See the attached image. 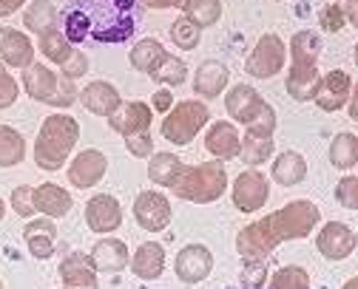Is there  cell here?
I'll return each mask as SVG.
<instances>
[{
  "label": "cell",
  "mask_w": 358,
  "mask_h": 289,
  "mask_svg": "<svg viewBox=\"0 0 358 289\" xmlns=\"http://www.w3.org/2000/svg\"><path fill=\"white\" fill-rule=\"evenodd\" d=\"M330 165L338 170H352L358 165V136L355 133H336L330 142Z\"/></svg>",
  "instance_id": "e575fe53"
},
{
  "label": "cell",
  "mask_w": 358,
  "mask_h": 289,
  "mask_svg": "<svg viewBox=\"0 0 358 289\" xmlns=\"http://www.w3.org/2000/svg\"><path fill=\"white\" fill-rule=\"evenodd\" d=\"M151 119H154L151 105L134 100V103H122V105L108 117V125H111V131H117V133H122V136L128 139V136L148 133Z\"/></svg>",
  "instance_id": "5bb4252c"
},
{
  "label": "cell",
  "mask_w": 358,
  "mask_h": 289,
  "mask_svg": "<svg viewBox=\"0 0 358 289\" xmlns=\"http://www.w3.org/2000/svg\"><path fill=\"white\" fill-rule=\"evenodd\" d=\"M34 63V43L20 29H0V66L26 71Z\"/></svg>",
  "instance_id": "4fadbf2b"
},
{
  "label": "cell",
  "mask_w": 358,
  "mask_h": 289,
  "mask_svg": "<svg viewBox=\"0 0 358 289\" xmlns=\"http://www.w3.org/2000/svg\"><path fill=\"white\" fill-rule=\"evenodd\" d=\"M276 131V111L271 103H264L262 114L248 125V136H273Z\"/></svg>",
  "instance_id": "ab89813d"
},
{
  "label": "cell",
  "mask_w": 358,
  "mask_h": 289,
  "mask_svg": "<svg viewBox=\"0 0 358 289\" xmlns=\"http://www.w3.org/2000/svg\"><path fill=\"white\" fill-rule=\"evenodd\" d=\"M239 156L248 165V170H259V165H264L273 156V136H242L239 144Z\"/></svg>",
  "instance_id": "d6a6232c"
},
{
  "label": "cell",
  "mask_w": 358,
  "mask_h": 289,
  "mask_svg": "<svg viewBox=\"0 0 358 289\" xmlns=\"http://www.w3.org/2000/svg\"><path fill=\"white\" fill-rule=\"evenodd\" d=\"M125 148L131 156H137V159H151L154 156V142L148 133H140V136H128L125 139Z\"/></svg>",
  "instance_id": "bcb514c9"
},
{
  "label": "cell",
  "mask_w": 358,
  "mask_h": 289,
  "mask_svg": "<svg viewBox=\"0 0 358 289\" xmlns=\"http://www.w3.org/2000/svg\"><path fill=\"white\" fill-rule=\"evenodd\" d=\"M355 230L347 227L344 221H327L322 224V230L316 232V250L327 258V261H344L355 253Z\"/></svg>",
  "instance_id": "ba28073f"
},
{
  "label": "cell",
  "mask_w": 358,
  "mask_h": 289,
  "mask_svg": "<svg viewBox=\"0 0 358 289\" xmlns=\"http://www.w3.org/2000/svg\"><path fill=\"white\" fill-rule=\"evenodd\" d=\"M143 9H171V6H176L179 9V3H173V0H148V3H140Z\"/></svg>",
  "instance_id": "681fc988"
},
{
  "label": "cell",
  "mask_w": 358,
  "mask_h": 289,
  "mask_svg": "<svg viewBox=\"0 0 358 289\" xmlns=\"http://www.w3.org/2000/svg\"><path fill=\"white\" fill-rule=\"evenodd\" d=\"M173 108V94L168 88H159L151 100V111H159V114H168Z\"/></svg>",
  "instance_id": "7dc6e473"
},
{
  "label": "cell",
  "mask_w": 358,
  "mask_h": 289,
  "mask_svg": "<svg viewBox=\"0 0 358 289\" xmlns=\"http://www.w3.org/2000/svg\"><path fill=\"white\" fill-rule=\"evenodd\" d=\"M80 142V122L71 114H52L43 119L34 139V165L40 170H63L74 144Z\"/></svg>",
  "instance_id": "3957f363"
},
{
  "label": "cell",
  "mask_w": 358,
  "mask_h": 289,
  "mask_svg": "<svg viewBox=\"0 0 358 289\" xmlns=\"http://www.w3.org/2000/svg\"><path fill=\"white\" fill-rule=\"evenodd\" d=\"M341 289H358V281H355V278H350V281H347Z\"/></svg>",
  "instance_id": "816d5d0a"
},
{
  "label": "cell",
  "mask_w": 358,
  "mask_h": 289,
  "mask_svg": "<svg viewBox=\"0 0 358 289\" xmlns=\"http://www.w3.org/2000/svg\"><path fill=\"white\" fill-rule=\"evenodd\" d=\"M148 77L154 82H159V85H182L185 77H188V66H185V60H179L173 54H165Z\"/></svg>",
  "instance_id": "8d00e7d4"
},
{
  "label": "cell",
  "mask_w": 358,
  "mask_h": 289,
  "mask_svg": "<svg viewBox=\"0 0 358 289\" xmlns=\"http://www.w3.org/2000/svg\"><path fill=\"white\" fill-rule=\"evenodd\" d=\"M106 170H108L106 154L97 151V148H88V151H80V154L71 159L66 176H69V184H71V187L88 190V187H94V184L106 176Z\"/></svg>",
  "instance_id": "8fae6325"
},
{
  "label": "cell",
  "mask_w": 358,
  "mask_h": 289,
  "mask_svg": "<svg viewBox=\"0 0 358 289\" xmlns=\"http://www.w3.org/2000/svg\"><path fill=\"white\" fill-rule=\"evenodd\" d=\"M165 54H168V52H165V45H162L159 40L145 37V40H140V43L128 52V63L137 68V71H143V74H151V71L157 68V63H159Z\"/></svg>",
  "instance_id": "f546056e"
},
{
  "label": "cell",
  "mask_w": 358,
  "mask_h": 289,
  "mask_svg": "<svg viewBox=\"0 0 358 289\" xmlns=\"http://www.w3.org/2000/svg\"><path fill=\"white\" fill-rule=\"evenodd\" d=\"M88 258H92L94 269H100V272H122L131 261V253H128V244L122 238L106 235L94 244V250L88 253Z\"/></svg>",
  "instance_id": "7402d4cb"
},
{
  "label": "cell",
  "mask_w": 358,
  "mask_h": 289,
  "mask_svg": "<svg viewBox=\"0 0 358 289\" xmlns=\"http://www.w3.org/2000/svg\"><path fill=\"white\" fill-rule=\"evenodd\" d=\"M185 170V165H182V159H179L176 154H168V151H162V154H154L151 156V162H148V179L154 181V184H159V187H173V181L179 179V173Z\"/></svg>",
  "instance_id": "f1b7e54d"
},
{
  "label": "cell",
  "mask_w": 358,
  "mask_h": 289,
  "mask_svg": "<svg viewBox=\"0 0 358 289\" xmlns=\"http://www.w3.org/2000/svg\"><path fill=\"white\" fill-rule=\"evenodd\" d=\"M319 221H322V210L316 205L307 199H296L282 210L242 227L236 235V253L248 267L264 264L267 255L276 247H282L285 241H301L310 232H316Z\"/></svg>",
  "instance_id": "7a4b0ae2"
},
{
  "label": "cell",
  "mask_w": 358,
  "mask_h": 289,
  "mask_svg": "<svg viewBox=\"0 0 358 289\" xmlns=\"http://www.w3.org/2000/svg\"><path fill=\"white\" fill-rule=\"evenodd\" d=\"M85 224L94 232H114L122 224V207L108 193H97L85 202Z\"/></svg>",
  "instance_id": "2e32d148"
},
{
  "label": "cell",
  "mask_w": 358,
  "mask_h": 289,
  "mask_svg": "<svg viewBox=\"0 0 358 289\" xmlns=\"http://www.w3.org/2000/svg\"><path fill=\"white\" fill-rule=\"evenodd\" d=\"M267 289H310V275H307L304 267L287 264V267L273 272L271 286H267Z\"/></svg>",
  "instance_id": "74e56055"
},
{
  "label": "cell",
  "mask_w": 358,
  "mask_h": 289,
  "mask_svg": "<svg viewBox=\"0 0 358 289\" xmlns=\"http://www.w3.org/2000/svg\"><path fill=\"white\" fill-rule=\"evenodd\" d=\"M336 202L341 205V207H347V210H355L358 207V179L350 173V176H344L338 184H336Z\"/></svg>",
  "instance_id": "60d3db41"
},
{
  "label": "cell",
  "mask_w": 358,
  "mask_h": 289,
  "mask_svg": "<svg viewBox=\"0 0 358 289\" xmlns=\"http://www.w3.org/2000/svg\"><path fill=\"white\" fill-rule=\"evenodd\" d=\"M234 205L239 213H256L271 199V187H267V176L262 170H242L234 181Z\"/></svg>",
  "instance_id": "52a82bcc"
},
{
  "label": "cell",
  "mask_w": 358,
  "mask_h": 289,
  "mask_svg": "<svg viewBox=\"0 0 358 289\" xmlns=\"http://www.w3.org/2000/svg\"><path fill=\"white\" fill-rule=\"evenodd\" d=\"M319 23H322V31H341V29L347 26V17H344L341 3H327V6H322Z\"/></svg>",
  "instance_id": "b9f144b4"
},
{
  "label": "cell",
  "mask_w": 358,
  "mask_h": 289,
  "mask_svg": "<svg viewBox=\"0 0 358 289\" xmlns=\"http://www.w3.org/2000/svg\"><path fill=\"white\" fill-rule=\"evenodd\" d=\"M77 100L83 103V108L88 114H97V117H111L122 105L120 91L111 82H106V80H94L92 85H85Z\"/></svg>",
  "instance_id": "ffe728a7"
},
{
  "label": "cell",
  "mask_w": 358,
  "mask_h": 289,
  "mask_svg": "<svg viewBox=\"0 0 358 289\" xmlns=\"http://www.w3.org/2000/svg\"><path fill=\"white\" fill-rule=\"evenodd\" d=\"M57 85H60V74H55L46 63H31L23 71V88L37 103H49L52 105L55 96H57Z\"/></svg>",
  "instance_id": "44dd1931"
},
{
  "label": "cell",
  "mask_w": 358,
  "mask_h": 289,
  "mask_svg": "<svg viewBox=\"0 0 358 289\" xmlns=\"http://www.w3.org/2000/svg\"><path fill=\"white\" fill-rule=\"evenodd\" d=\"M60 74L66 77V80H80L83 74H88V57L83 54V52H71V57L60 66Z\"/></svg>",
  "instance_id": "f6af8a7d"
},
{
  "label": "cell",
  "mask_w": 358,
  "mask_h": 289,
  "mask_svg": "<svg viewBox=\"0 0 358 289\" xmlns=\"http://www.w3.org/2000/svg\"><path fill=\"white\" fill-rule=\"evenodd\" d=\"M20 6H26L23 0H0V17H12L15 12H20Z\"/></svg>",
  "instance_id": "c3c4849f"
},
{
  "label": "cell",
  "mask_w": 358,
  "mask_h": 289,
  "mask_svg": "<svg viewBox=\"0 0 358 289\" xmlns=\"http://www.w3.org/2000/svg\"><path fill=\"white\" fill-rule=\"evenodd\" d=\"M31 202H34V213H43V218H63L71 210V193L55 181L37 184L31 190Z\"/></svg>",
  "instance_id": "d6986e66"
},
{
  "label": "cell",
  "mask_w": 358,
  "mask_h": 289,
  "mask_svg": "<svg viewBox=\"0 0 358 289\" xmlns=\"http://www.w3.org/2000/svg\"><path fill=\"white\" fill-rule=\"evenodd\" d=\"M37 48H40V54L46 57L49 63H57V66H63L71 57V52H74V48L66 43V37H63V31L57 26L49 29V31H43L37 37Z\"/></svg>",
  "instance_id": "d590c367"
},
{
  "label": "cell",
  "mask_w": 358,
  "mask_h": 289,
  "mask_svg": "<svg viewBox=\"0 0 358 289\" xmlns=\"http://www.w3.org/2000/svg\"><path fill=\"white\" fill-rule=\"evenodd\" d=\"M341 9H344L347 23H350V26H355V3H341Z\"/></svg>",
  "instance_id": "f907efd6"
},
{
  "label": "cell",
  "mask_w": 358,
  "mask_h": 289,
  "mask_svg": "<svg viewBox=\"0 0 358 289\" xmlns=\"http://www.w3.org/2000/svg\"><path fill=\"white\" fill-rule=\"evenodd\" d=\"M228 80H231V71L225 63L219 60H205L196 74H194V91L205 100H213V96H222L228 88Z\"/></svg>",
  "instance_id": "603a6c76"
},
{
  "label": "cell",
  "mask_w": 358,
  "mask_h": 289,
  "mask_svg": "<svg viewBox=\"0 0 358 289\" xmlns=\"http://www.w3.org/2000/svg\"><path fill=\"white\" fill-rule=\"evenodd\" d=\"M23 238H26V247L34 258L46 261L52 258L55 253V241H57V227L52 218H31L23 230Z\"/></svg>",
  "instance_id": "cb8c5ba5"
},
{
  "label": "cell",
  "mask_w": 358,
  "mask_h": 289,
  "mask_svg": "<svg viewBox=\"0 0 358 289\" xmlns=\"http://www.w3.org/2000/svg\"><path fill=\"white\" fill-rule=\"evenodd\" d=\"M128 267H131L134 275L143 278V281H157L165 272V250H162V244H157V241H145V244H140L137 253L131 255Z\"/></svg>",
  "instance_id": "d4e9b609"
},
{
  "label": "cell",
  "mask_w": 358,
  "mask_h": 289,
  "mask_svg": "<svg viewBox=\"0 0 358 289\" xmlns=\"http://www.w3.org/2000/svg\"><path fill=\"white\" fill-rule=\"evenodd\" d=\"M239 144H242V136H239L236 125H231L228 119H216V122L208 128L205 151H208L216 162H228V159L239 156Z\"/></svg>",
  "instance_id": "e0dca14e"
},
{
  "label": "cell",
  "mask_w": 358,
  "mask_h": 289,
  "mask_svg": "<svg viewBox=\"0 0 358 289\" xmlns=\"http://www.w3.org/2000/svg\"><path fill=\"white\" fill-rule=\"evenodd\" d=\"M60 281L63 289H100L97 269L88 253H71L60 261Z\"/></svg>",
  "instance_id": "ac0fdd59"
},
{
  "label": "cell",
  "mask_w": 358,
  "mask_h": 289,
  "mask_svg": "<svg viewBox=\"0 0 358 289\" xmlns=\"http://www.w3.org/2000/svg\"><path fill=\"white\" fill-rule=\"evenodd\" d=\"M31 190L29 184H20L12 190V210L20 216V218H31L34 216V202H31Z\"/></svg>",
  "instance_id": "ee69618b"
},
{
  "label": "cell",
  "mask_w": 358,
  "mask_h": 289,
  "mask_svg": "<svg viewBox=\"0 0 358 289\" xmlns=\"http://www.w3.org/2000/svg\"><path fill=\"white\" fill-rule=\"evenodd\" d=\"M0 289H3V281H0Z\"/></svg>",
  "instance_id": "db71d44e"
},
{
  "label": "cell",
  "mask_w": 358,
  "mask_h": 289,
  "mask_svg": "<svg viewBox=\"0 0 358 289\" xmlns=\"http://www.w3.org/2000/svg\"><path fill=\"white\" fill-rule=\"evenodd\" d=\"M173 269L182 283H202L213 269V253L205 244H188L176 253Z\"/></svg>",
  "instance_id": "7c38bea8"
},
{
  "label": "cell",
  "mask_w": 358,
  "mask_h": 289,
  "mask_svg": "<svg viewBox=\"0 0 358 289\" xmlns=\"http://www.w3.org/2000/svg\"><path fill=\"white\" fill-rule=\"evenodd\" d=\"M3 216H6V202L0 199V221H3Z\"/></svg>",
  "instance_id": "f5cc1de1"
},
{
  "label": "cell",
  "mask_w": 358,
  "mask_h": 289,
  "mask_svg": "<svg viewBox=\"0 0 358 289\" xmlns=\"http://www.w3.org/2000/svg\"><path fill=\"white\" fill-rule=\"evenodd\" d=\"M26 159V139L12 125L0 122V168H15Z\"/></svg>",
  "instance_id": "4dcf8cb0"
},
{
  "label": "cell",
  "mask_w": 358,
  "mask_h": 289,
  "mask_svg": "<svg viewBox=\"0 0 358 289\" xmlns=\"http://www.w3.org/2000/svg\"><path fill=\"white\" fill-rule=\"evenodd\" d=\"M262 108H264L262 94L253 85H248V82H239V85H234L225 94V111H228V117L242 122L245 128L262 114Z\"/></svg>",
  "instance_id": "9a60e30c"
},
{
  "label": "cell",
  "mask_w": 358,
  "mask_h": 289,
  "mask_svg": "<svg viewBox=\"0 0 358 289\" xmlns=\"http://www.w3.org/2000/svg\"><path fill=\"white\" fill-rule=\"evenodd\" d=\"M290 57H293V66H319V57H322V37L310 29H301L290 37Z\"/></svg>",
  "instance_id": "4316f807"
},
{
  "label": "cell",
  "mask_w": 358,
  "mask_h": 289,
  "mask_svg": "<svg viewBox=\"0 0 358 289\" xmlns=\"http://www.w3.org/2000/svg\"><path fill=\"white\" fill-rule=\"evenodd\" d=\"M17 94H20L17 80L9 74V68L0 66V111L15 105V103H17Z\"/></svg>",
  "instance_id": "7bdbcfd3"
},
{
  "label": "cell",
  "mask_w": 358,
  "mask_h": 289,
  "mask_svg": "<svg viewBox=\"0 0 358 289\" xmlns=\"http://www.w3.org/2000/svg\"><path fill=\"white\" fill-rule=\"evenodd\" d=\"M350 96H352V74H347L341 68H333V71H327L322 77L316 100L313 103H316L322 111H327V114H336L350 103Z\"/></svg>",
  "instance_id": "30bf717a"
},
{
  "label": "cell",
  "mask_w": 358,
  "mask_h": 289,
  "mask_svg": "<svg viewBox=\"0 0 358 289\" xmlns=\"http://www.w3.org/2000/svg\"><path fill=\"white\" fill-rule=\"evenodd\" d=\"M60 17V31L66 43H125L143 17V6L134 0H80L66 3Z\"/></svg>",
  "instance_id": "6da1fadb"
},
{
  "label": "cell",
  "mask_w": 358,
  "mask_h": 289,
  "mask_svg": "<svg viewBox=\"0 0 358 289\" xmlns=\"http://www.w3.org/2000/svg\"><path fill=\"white\" fill-rule=\"evenodd\" d=\"M171 202L157 190H143L137 199H134V218L145 232H162L171 224Z\"/></svg>",
  "instance_id": "9c48e42d"
},
{
  "label": "cell",
  "mask_w": 358,
  "mask_h": 289,
  "mask_svg": "<svg viewBox=\"0 0 358 289\" xmlns=\"http://www.w3.org/2000/svg\"><path fill=\"white\" fill-rule=\"evenodd\" d=\"M23 26L40 37L43 31H49V29L57 26V6L49 3V0H34V3H26Z\"/></svg>",
  "instance_id": "836d02e7"
},
{
  "label": "cell",
  "mask_w": 358,
  "mask_h": 289,
  "mask_svg": "<svg viewBox=\"0 0 358 289\" xmlns=\"http://www.w3.org/2000/svg\"><path fill=\"white\" fill-rule=\"evenodd\" d=\"M208 119H210V111H208L205 103H199V100H185V103L173 105V108L165 114L159 131H162V136H165L168 142H173V144H188V142H194V136L208 125Z\"/></svg>",
  "instance_id": "5b68a950"
},
{
  "label": "cell",
  "mask_w": 358,
  "mask_h": 289,
  "mask_svg": "<svg viewBox=\"0 0 358 289\" xmlns=\"http://www.w3.org/2000/svg\"><path fill=\"white\" fill-rule=\"evenodd\" d=\"M225 190H228V170L216 159L185 168L171 187V193L176 199L194 202V205H210V202L225 196Z\"/></svg>",
  "instance_id": "277c9868"
},
{
  "label": "cell",
  "mask_w": 358,
  "mask_h": 289,
  "mask_svg": "<svg viewBox=\"0 0 358 289\" xmlns=\"http://www.w3.org/2000/svg\"><path fill=\"white\" fill-rule=\"evenodd\" d=\"M285 60H287V48H285V40L273 31H267L256 40L253 52L248 54L245 60V71L256 80H271L273 74H279L285 68Z\"/></svg>",
  "instance_id": "8992f818"
},
{
  "label": "cell",
  "mask_w": 358,
  "mask_h": 289,
  "mask_svg": "<svg viewBox=\"0 0 358 289\" xmlns=\"http://www.w3.org/2000/svg\"><path fill=\"white\" fill-rule=\"evenodd\" d=\"M271 176H273L276 184H282V187H293V184H299V181L307 176V162H304L301 154H296V151H285V154H279L276 162L271 165Z\"/></svg>",
  "instance_id": "83f0119b"
},
{
  "label": "cell",
  "mask_w": 358,
  "mask_h": 289,
  "mask_svg": "<svg viewBox=\"0 0 358 289\" xmlns=\"http://www.w3.org/2000/svg\"><path fill=\"white\" fill-rule=\"evenodd\" d=\"M179 9H182V17L191 20L196 29H208V26L219 23V17H222L219 0H182Z\"/></svg>",
  "instance_id": "1f68e13d"
},
{
  "label": "cell",
  "mask_w": 358,
  "mask_h": 289,
  "mask_svg": "<svg viewBox=\"0 0 358 289\" xmlns=\"http://www.w3.org/2000/svg\"><path fill=\"white\" fill-rule=\"evenodd\" d=\"M319 82H322L319 66H290L285 88H287V94L293 96L296 103H313V100H316Z\"/></svg>",
  "instance_id": "484cf974"
},
{
  "label": "cell",
  "mask_w": 358,
  "mask_h": 289,
  "mask_svg": "<svg viewBox=\"0 0 358 289\" xmlns=\"http://www.w3.org/2000/svg\"><path fill=\"white\" fill-rule=\"evenodd\" d=\"M171 40H173L176 48H182V52H194V48L199 45V40H202V29H196L191 20H185L182 15H179L171 23Z\"/></svg>",
  "instance_id": "f35d334b"
}]
</instances>
